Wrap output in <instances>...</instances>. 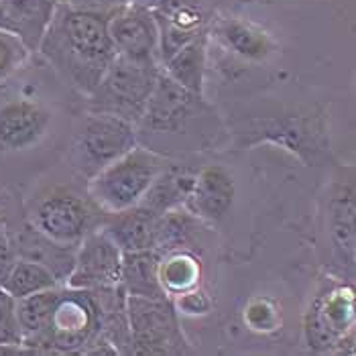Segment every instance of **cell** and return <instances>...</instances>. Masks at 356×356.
Listing matches in <instances>:
<instances>
[{
  "label": "cell",
  "instance_id": "31",
  "mask_svg": "<svg viewBox=\"0 0 356 356\" xmlns=\"http://www.w3.org/2000/svg\"><path fill=\"white\" fill-rule=\"evenodd\" d=\"M65 4L74 6V8H83V10H94V13H104L110 15L116 8L129 4L131 0H63Z\"/></svg>",
  "mask_w": 356,
  "mask_h": 356
},
{
  "label": "cell",
  "instance_id": "7",
  "mask_svg": "<svg viewBox=\"0 0 356 356\" xmlns=\"http://www.w3.org/2000/svg\"><path fill=\"white\" fill-rule=\"evenodd\" d=\"M133 355H190L192 346L181 330L173 298L129 296Z\"/></svg>",
  "mask_w": 356,
  "mask_h": 356
},
{
  "label": "cell",
  "instance_id": "17",
  "mask_svg": "<svg viewBox=\"0 0 356 356\" xmlns=\"http://www.w3.org/2000/svg\"><path fill=\"white\" fill-rule=\"evenodd\" d=\"M157 218L159 214L151 212L143 204H137L120 212L102 214L100 228L120 247L122 252L153 250Z\"/></svg>",
  "mask_w": 356,
  "mask_h": 356
},
{
  "label": "cell",
  "instance_id": "3",
  "mask_svg": "<svg viewBox=\"0 0 356 356\" xmlns=\"http://www.w3.org/2000/svg\"><path fill=\"white\" fill-rule=\"evenodd\" d=\"M165 163V155L138 143L129 153L88 179V197L102 214L133 208L140 204L143 195Z\"/></svg>",
  "mask_w": 356,
  "mask_h": 356
},
{
  "label": "cell",
  "instance_id": "19",
  "mask_svg": "<svg viewBox=\"0 0 356 356\" xmlns=\"http://www.w3.org/2000/svg\"><path fill=\"white\" fill-rule=\"evenodd\" d=\"M330 241L334 257L342 267L355 269V188L353 184H340L332 192L328 206Z\"/></svg>",
  "mask_w": 356,
  "mask_h": 356
},
{
  "label": "cell",
  "instance_id": "34",
  "mask_svg": "<svg viewBox=\"0 0 356 356\" xmlns=\"http://www.w3.org/2000/svg\"><path fill=\"white\" fill-rule=\"evenodd\" d=\"M4 224H6V218H4V216L0 214V226H4Z\"/></svg>",
  "mask_w": 356,
  "mask_h": 356
},
{
  "label": "cell",
  "instance_id": "29",
  "mask_svg": "<svg viewBox=\"0 0 356 356\" xmlns=\"http://www.w3.org/2000/svg\"><path fill=\"white\" fill-rule=\"evenodd\" d=\"M31 51L10 33L0 31V83L13 78L31 57Z\"/></svg>",
  "mask_w": 356,
  "mask_h": 356
},
{
  "label": "cell",
  "instance_id": "16",
  "mask_svg": "<svg viewBox=\"0 0 356 356\" xmlns=\"http://www.w3.org/2000/svg\"><path fill=\"white\" fill-rule=\"evenodd\" d=\"M8 234H10L13 247L17 250L19 259H29V261H35V263L47 267L54 273L55 279L61 285H65L67 277L72 273V267H74L78 245L55 243L43 232H39L33 224H29L27 220L15 228L8 226Z\"/></svg>",
  "mask_w": 356,
  "mask_h": 356
},
{
  "label": "cell",
  "instance_id": "9",
  "mask_svg": "<svg viewBox=\"0 0 356 356\" xmlns=\"http://www.w3.org/2000/svg\"><path fill=\"white\" fill-rule=\"evenodd\" d=\"M355 298L353 289L328 283L318 291L305 316V338L316 353L342 350V344L353 338Z\"/></svg>",
  "mask_w": 356,
  "mask_h": 356
},
{
  "label": "cell",
  "instance_id": "14",
  "mask_svg": "<svg viewBox=\"0 0 356 356\" xmlns=\"http://www.w3.org/2000/svg\"><path fill=\"white\" fill-rule=\"evenodd\" d=\"M234 192L236 188L232 175L220 165H208L195 173L192 192L188 195L184 208L204 224L214 226L230 212Z\"/></svg>",
  "mask_w": 356,
  "mask_h": 356
},
{
  "label": "cell",
  "instance_id": "8",
  "mask_svg": "<svg viewBox=\"0 0 356 356\" xmlns=\"http://www.w3.org/2000/svg\"><path fill=\"white\" fill-rule=\"evenodd\" d=\"M100 338V309L92 291L61 285L41 355H83Z\"/></svg>",
  "mask_w": 356,
  "mask_h": 356
},
{
  "label": "cell",
  "instance_id": "5",
  "mask_svg": "<svg viewBox=\"0 0 356 356\" xmlns=\"http://www.w3.org/2000/svg\"><path fill=\"white\" fill-rule=\"evenodd\" d=\"M159 72L161 65L137 63L116 55L102 80L86 96V110L114 114L137 127Z\"/></svg>",
  "mask_w": 356,
  "mask_h": 356
},
{
  "label": "cell",
  "instance_id": "30",
  "mask_svg": "<svg viewBox=\"0 0 356 356\" xmlns=\"http://www.w3.org/2000/svg\"><path fill=\"white\" fill-rule=\"evenodd\" d=\"M17 250L13 247L10 234H8V222L0 226V285L4 283L6 275L10 273L13 265L17 263Z\"/></svg>",
  "mask_w": 356,
  "mask_h": 356
},
{
  "label": "cell",
  "instance_id": "33",
  "mask_svg": "<svg viewBox=\"0 0 356 356\" xmlns=\"http://www.w3.org/2000/svg\"><path fill=\"white\" fill-rule=\"evenodd\" d=\"M131 2H137V4H145V6H155L157 4V0H131Z\"/></svg>",
  "mask_w": 356,
  "mask_h": 356
},
{
  "label": "cell",
  "instance_id": "24",
  "mask_svg": "<svg viewBox=\"0 0 356 356\" xmlns=\"http://www.w3.org/2000/svg\"><path fill=\"white\" fill-rule=\"evenodd\" d=\"M159 254L155 250L124 252L120 285L127 296L138 298H169L159 279Z\"/></svg>",
  "mask_w": 356,
  "mask_h": 356
},
{
  "label": "cell",
  "instance_id": "13",
  "mask_svg": "<svg viewBox=\"0 0 356 356\" xmlns=\"http://www.w3.org/2000/svg\"><path fill=\"white\" fill-rule=\"evenodd\" d=\"M54 114L33 98H10L0 104V153H21L49 135Z\"/></svg>",
  "mask_w": 356,
  "mask_h": 356
},
{
  "label": "cell",
  "instance_id": "25",
  "mask_svg": "<svg viewBox=\"0 0 356 356\" xmlns=\"http://www.w3.org/2000/svg\"><path fill=\"white\" fill-rule=\"evenodd\" d=\"M210 31L216 33L220 41L238 54L245 59H265L271 51V41L269 37L250 23H245L241 19L228 17L220 19L218 23H210Z\"/></svg>",
  "mask_w": 356,
  "mask_h": 356
},
{
  "label": "cell",
  "instance_id": "2",
  "mask_svg": "<svg viewBox=\"0 0 356 356\" xmlns=\"http://www.w3.org/2000/svg\"><path fill=\"white\" fill-rule=\"evenodd\" d=\"M214 110L204 100V96L193 94L184 86L173 82L163 70L151 92L147 108L137 122V138H147V149L161 153L165 147H179L177 151H188V143L193 138L195 147H202L195 127L206 124L214 118Z\"/></svg>",
  "mask_w": 356,
  "mask_h": 356
},
{
  "label": "cell",
  "instance_id": "15",
  "mask_svg": "<svg viewBox=\"0 0 356 356\" xmlns=\"http://www.w3.org/2000/svg\"><path fill=\"white\" fill-rule=\"evenodd\" d=\"M61 0H0V31L37 54Z\"/></svg>",
  "mask_w": 356,
  "mask_h": 356
},
{
  "label": "cell",
  "instance_id": "6",
  "mask_svg": "<svg viewBox=\"0 0 356 356\" xmlns=\"http://www.w3.org/2000/svg\"><path fill=\"white\" fill-rule=\"evenodd\" d=\"M25 220L39 232L61 245H80L83 236L100 226L102 212L82 193L51 186L45 188L27 202Z\"/></svg>",
  "mask_w": 356,
  "mask_h": 356
},
{
  "label": "cell",
  "instance_id": "20",
  "mask_svg": "<svg viewBox=\"0 0 356 356\" xmlns=\"http://www.w3.org/2000/svg\"><path fill=\"white\" fill-rule=\"evenodd\" d=\"M98 309H100V336L112 344L116 355H133V338L127 309V291L124 287L112 285L102 289H92Z\"/></svg>",
  "mask_w": 356,
  "mask_h": 356
},
{
  "label": "cell",
  "instance_id": "32",
  "mask_svg": "<svg viewBox=\"0 0 356 356\" xmlns=\"http://www.w3.org/2000/svg\"><path fill=\"white\" fill-rule=\"evenodd\" d=\"M208 307H210V300L197 287L192 289V291H188V293H184V296H179V309L181 312H188V314H204V312H208Z\"/></svg>",
  "mask_w": 356,
  "mask_h": 356
},
{
  "label": "cell",
  "instance_id": "12",
  "mask_svg": "<svg viewBox=\"0 0 356 356\" xmlns=\"http://www.w3.org/2000/svg\"><path fill=\"white\" fill-rule=\"evenodd\" d=\"M159 29V63L200 35L210 33L212 0H157L153 6Z\"/></svg>",
  "mask_w": 356,
  "mask_h": 356
},
{
  "label": "cell",
  "instance_id": "28",
  "mask_svg": "<svg viewBox=\"0 0 356 356\" xmlns=\"http://www.w3.org/2000/svg\"><path fill=\"white\" fill-rule=\"evenodd\" d=\"M27 353L23 346V328L17 314V300L0 289V355Z\"/></svg>",
  "mask_w": 356,
  "mask_h": 356
},
{
  "label": "cell",
  "instance_id": "18",
  "mask_svg": "<svg viewBox=\"0 0 356 356\" xmlns=\"http://www.w3.org/2000/svg\"><path fill=\"white\" fill-rule=\"evenodd\" d=\"M208 224L190 214L184 206L159 214L155 224V238H153V250L163 257L167 252L175 250H190L200 254L204 241H206Z\"/></svg>",
  "mask_w": 356,
  "mask_h": 356
},
{
  "label": "cell",
  "instance_id": "27",
  "mask_svg": "<svg viewBox=\"0 0 356 356\" xmlns=\"http://www.w3.org/2000/svg\"><path fill=\"white\" fill-rule=\"evenodd\" d=\"M55 285H61V283L55 279L54 273L47 267H43L35 261H29V259H17V263L13 265L10 273L6 275L0 289L6 291L15 300H23L33 293L51 289Z\"/></svg>",
  "mask_w": 356,
  "mask_h": 356
},
{
  "label": "cell",
  "instance_id": "23",
  "mask_svg": "<svg viewBox=\"0 0 356 356\" xmlns=\"http://www.w3.org/2000/svg\"><path fill=\"white\" fill-rule=\"evenodd\" d=\"M208 39L210 33L195 37L188 45L177 49L171 57L161 63L165 74L190 90L193 94L204 96V80H206V61H208Z\"/></svg>",
  "mask_w": 356,
  "mask_h": 356
},
{
  "label": "cell",
  "instance_id": "21",
  "mask_svg": "<svg viewBox=\"0 0 356 356\" xmlns=\"http://www.w3.org/2000/svg\"><path fill=\"white\" fill-rule=\"evenodd\" d=\"M195 173L192 167L167 161L157 173L147 193L143 195L140 204L155 214H165L169 210L181 208L192 192Z\"/></svg>",
  "mask_w": 356,
  "mask_h": 356
},
{
  "label": "cell",
  "instance_id": "10",
  "mask_svg": "<svg viewBox=\"0 0 356 356\" xmlns=\"http://www.w3.org/2000/svg\"><path fill=\"white\" fill-rule=\"evenodd\" d=\"M114 51L137 63H159V29L151 6L129 2L108 15Z\"/></svg>",
  "mask_w": 356,
  "mask_h": 356
},
{
  "label": "cell",
  "instance_id": "4",
  "mask_svg": "<svg viewBox=\"0 0 356 356\" xmlns=\"http://www.w3.org/2000/svg\"><path fill=\"white\" fill-rule=\"evenodd\" d=\"M137 127L106 112L86 110L70 140L67 161L86 181L137 147Z\"/></svg>",
  "mask_w": 356,
  "mask_h": 356
},
{
  "label": "cell",
  "instance_id": "1",
  "mask_svg": "<svg viewBox=\"0 0 356 356\" xmlns=\"http://www.w3.org/2000/svg\"><path fill=\"white\" fill-rule=\"evenodd\" d=\"M37 54L63 82L88 96L116 57L108 15L74 8L61 0Z\"/></svg>",
  "mask_w": 356,
  "mask_h": 356
},
{
  "label": "cell",
  "instance_id": "26",
  "mask_svg": "<svg viewBox=\"0 0 356 356\" xmlns=\"http://www.w3.org/2000/svg\"><path fill=\"white\" fill-rule=\"evenodd\" d=\"M200 257L190 250H175L167 252L159 259V279L165 293L169 298L184 296L192 291L200 283Z\"/></svg>",
  "mask_w": 356,
  "mask_h": 356
},
{
  "label": "cell",
  "instance_id": "11",
  "mask_svg": "<svg viewBox=\"0 0 356 356\" xmlns=\"http://www.w3.org/2000/svg\"><path fill=\"white\" fill-rule=\"evenodd\" d=\"M122 259L124 252L98 226L80 241L65 285L88 291L118 285L122 275Z\"/></svg>",
  "mask_w": 356,
  "mask_h": 356
},
{
  "label": "cell",
  "instance_id": "22",
  "mask_svg": "<svg viewBox=\"0 0 356 356\" xmlns=\"http://www.w3.org/2000/svg\"><path fill=\"white\" fill-rule=\"evenodd\" d=\"M61 293V285L17 300V314L23 328V346L31 355H41L43 340L51 326L55 303Z\"/></svg>",
  "mask_w": 356,
  "mask_h": 356
}]
</instances>
